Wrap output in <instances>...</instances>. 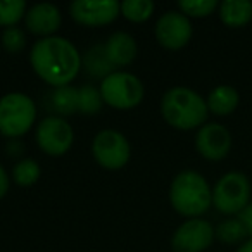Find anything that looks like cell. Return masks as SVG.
Listing matches in <instances>:
<instances>
[{
    "instance_id": "obj_12",
    "label": "cell",
    "mask_w": 252,
    "mask_h": 252,
    "mask_svg": "<svg viewBox=\"0 0 252 252\" xmlns=\"http://www.w3.org/2000/svg\"><path fill=\"white\" fill-rule=\"evenodd\" d=\"M71 18L85 26H104L121 14L118 0H73L69 4Z\"/></svg>"
},
{
    "instance_id": "obj_6",
    "label": "cell",
    "mask_w": 252,
    "mask_h": 252,
    "mask_svg": "<svg viewBox=\"0 0 252 252\" xmlns=\"http://www.w3.org/2000/svg\"><path fill=\"white\" fill-rule=\"evenodd\" d=\"M98 90L105 104L114 109L135 107L140 104L145 94L144 83L137 74L118 69L100 81Z\"/></svg>"
},
{
    "instance_id": "obj_3",
    "label": "cell",
    "mask_w": 252,
    "mask_h": 252,
    "mask_svg": "<svg viewBox=\"0 0 252 252\" xmlns=\"http://www.w3.org/2000/svg\"><path fill=\"white\" fill-rule=\"evenodd\" d=\"M169 202L182 216L200 218L213 206V189L199 171L183 169L169 185Z\"/></svg>"
},
{
    "instance_id": "obj_20",
    "label": "cell",
    "mask_w": 252,
    "mask_h": 252,
    "mask_svg": "<svg viewBox=\"0 0 252 252\" xmlns=\"http://www.w3.org/2000/svg\"><path fill=\"white\" fill-rule=\"evenodd\" d=\"M42 169L40 164L33 158H25L18 161L12 168V180L21 187H30L38 182Z\"/></svg>"
},
{
    "instance_id": "obj_22",
    "label": "cell",
    "mask_w": 252,
    "mask_h": 252,
    "mask_svg": "<svg viewBox=\"0 0 252 252\" xmlns=\"http://www.w3.org/2000/svg\"><path fill=\"white\" fill-rule=\"evenodd\" d=\"M154 9L156 4L152 0H125V2H121V14L135 23H142L149 19Z\"/></svg>"
},
{
    "instance_id": "obj_26",
    "label": "cell",
    "mask_w": 252,
    "mask_h": 252,
    "mask_svg": "<svg viewBox=\"0 0 252 252\" xmlns=\"http://www.w3.org/2000/svg\"><path fill=\"white\" fill-rule=\"evenodd\" d=\"M238 220L242 221V224L245 226V231H247L249 238H252V200L249 202V206L238 214Z\"/></svg>"
},
{
    "instance_id": "obj_4",
    "label": "cell",
    "mask_w": 252,
    "mask_h": 252,
    "mask_svg": "<svg viewBox=\"0 0 252 252\" xmlns=\"http://www.w3.org/2000/svg\"><path fill=\"white\" fill-rule=\"evenodd\" d=\"M36 119V104L25 92H9L0 97V133L9 138L23 137Z\"/></svg>"
},
{
    "instance_id": "obj_27",
    "label": "cell",
    "mask_w": 252,
    "mask_h": 252,
    "mask_svg": "<svg viewBox=\"0 0 252 252\" xmlns=\"http://www.w3.org/2000/svg\"><path fill=\"white\" fill-rule=\"evenodd\" d=\"M9 185H11V178H9V173L5 171V168L0 164V199H4L5 193L9 190Z\"/></svg>"
},
{
    "instance_id": "obj_24",
    "label": "cell",
    "mask_w": 252,
    "mask_h": 252,
    "mask_svg": "<svg viewBox=\"0 0 252 252\" xmlns=\"http://www.w3.org/2000/svg\"><path fill=\"white\" fill-rule=\"evenodd\" d=\"M28 11L25 0H0V26H16Z\"/></svg>"
},
{
    "instance_id": "obj_16",
    "label": "cell",
    "mask_w": 252,
    "mask_h": 252,
    "mask_svg": "<svg viewBox=\"0 0 252 252\" xmlns=\"http://www.w3.org/2000/svg\"><path fill=\"white\" fill-rule=\"evenodd\" d=\"M221 23L228 28H244L252 21V2L249 0H223L218 7Z\"/></svg>"
},
{
    "instance_id": "obj_13",
    "label": "cell",
    "mask_w": 252,
    "mask_h": 252,
    "mask_svg": "<svg viewBox=\"0 0 252 252\" xmlns=\"http://www.w3.org/2000/svg\"><path fill=\"white\" fill-rule=\"evenodd\" d=\"M61 23H63V14L52 2L33 4L25 14V26L28 28V32L42 38L56 35V32L61 28Z\"/></svg>"
},
{
    "instance_id": "obj_18",
    "label": "cell",
    "mask_w": 252,
    "mask_h": 252,
    "mask_svg": "<svg viewBox=\"0 0 252 252\" xmlns=\"http://www.w3.org/2000/svg\"><path fill=\"white\" fill-rule=\"evenodd\" d=\"M50 102L61 118L74 114L78 111V88L73 85L54 88V92L50 94Z\"/></svg>"
},
{
    "instance_id": "obj_15",
    "label": "cell",
    "mask_w": 252,
    "mask_h": 252,
    "mask_svg": "<svg viewBox=\"0 0 252 252\" xmlns=\"http://www.w3.org/2000/svg\"><path fill=\"white\" fill-rule=\"evenodd\" d=\"M207 109L216 116H230L240 104V94L231 85H218L206 97Z\"/></svg>"
},
{
    "instance_id": "obj_23",
    "label": "cell",
    "mask_w": 252,
    "mask_h": 252,
    "mask_svg": "<svg viewBox=\"0 0 252 252\" xmlns=\"http://www.w3.org/2000/svg\"><path fill=\"white\" fill-rule=\"evenodd\" d=\"M220 2L218 0H180L178 11L183 12L187 18H207L218 11Z\"/></svg>"
},
{
    "instance_id": "obj_7",
    "label": "cell",
    "mask_w": 252,
    "mask_h": 252,
    "mask_svg": "<svg viewBox=\"0 0 252 252\" xmlns=\"http://www.w3.org/2000/svg\"><path fill=\"white\" fill-rule=\"evenodd\" d=\"M92 154L102 168L121 169L130 161L131 147L128 138L121 131L107 128L95 135L94 142H92Z\"/></svg>"
},
{
    "instance_id": "obj_17",
    "label": "cell",
    "mask_w": 252,
    "mask_h": 252,
    "mask_svg": "<svg viewBox=\"0 0 252 252\" xmlns=\"http://www.w3.org/2000/svg\"><path fill=\"white\" fill-rule=\"evenodd\" d=\"M83 66H85V69L92 74V76L102 78V80L116 71V67L112 66V63L109 61L107 54H105L104 43H102V45L90 47V49L85 52Z\"/></svg>"
},
{
    "instance_id": "obj_10",
    "label": "cell",
    "mask_w": 252,
    "mask_h": 252,
    "mask_svg": "<svg viewBox=\"0 0 252 252\" xmlns=\"http://www.w3.org/2000/svg\"><path fill=\"white\" fill-rule=\"evenodd\" d=\"M156 38L162 47L178 50L192 40L193 26L190 18L180 11H166L156 21Z\"/></svg>"
},
{
    "instance_id": "obj_2",
    "label": "cell",
    "mask_w": 252,
    "mask_h": 252,
    "mask_svg": "<svg viewBox=\"0 0 252 252\" xmlns=\"http://www.w3.org/2000/svg\"><path fill=\"white\" fill-rule=\"evenodd\" d=\"M161 114L178 130H195L207 123L209 109L199 92L189 87H173L161 98Z\"/></svg>"
},
{
    "instance_id": "obj_21",
    "label": "cell",
    "mask_w": 252,
    "mask_h": 252,
    "mask_svg": "<svg viewBox=\"0 0 252 252\" xmlns=\"http://www.w3.org/2000/svg\"><path fill=\"white\" fill-rule=\"evenodd\" d=\"M104 105L100 90L94 85H81L78 88V111L83 114H97Z\"/></svg>"
},
{
    "instance_id": "obj_28",
    "label": "cell",
    "mask_w": 252,
    "mask_h": 252,
    "mask_svg": "<svg viewBox=\"0 0 252 252\" xmlns=\"http://www.w3.org/2000/svg\"><path fill=\"white\" fill-rule=\"evenodd\" d=\"M235 252H252V238H247L244 244L238 245V249Z\"/></svg>"
},
{
    "instance_id": "obj_8",
    "label": "cell",
    "mask_w": 252,
    "mask_h": 252,
    "mask_svg": "<svg viewBox=\"0 0 252 252\" xmlns=\"http://www.w3.org/2000/svg\"><path fill=\"white\" fill-rule=\"evenodd\" d=\"M36 144L45 154L63 156L74 142V131L66 118L47 116L36 125Z\"/></svg>"
},
{
    "instance_id": "obj_11",
    "label": "cell",
    "mask_w": 252,
    "mask_h": 252,
    "mask_svg": "<svg viewBox=\"0 0 252 252\" xmlns=\"http://www.w3.org/2000/svg\"><path fill=\"white\" fill-rule=\"evenodd\" d=\"M233 138L226 126L211 121L202 125L195 135V149L207 161H223L231 151Z\"/></svg>"
},
{
    "instance_id": "obj_1",
    "label": "cell",
    "mask_w": 252,
    "mask_h": 252,
    "mask_svg": "<svg viewBox=\"0 0 252 252\" xmlns=\"http://www.w3.org/2000/svg\"><path fill=\"white\" fill-rule=\"evenodd\" d=\"M30 63L33 71L43 81L57 88L69 85L78 76L83 57L71 40L54 35L33 43L30 50Z\"/></svg>"
},
{
    "instance_id": "obj_25",
    "label": "cell",
    "mask_w": 252,
    "mask_h": 252,
    "mask_svg": "<svg viewBox=\"0 0 252 252\" xmlns=\"http://www.w3.org/2000/svg\"><path fill=\"white\" fill-rule=\"evenodd\" d=\"M0 42L11 54H19L26 47V33L19 26H7L0 35Z\"/></svg>"
},
{
    "instance_id": "obj_14",
    "label": "cell",
    "mask_w": 252,
    "mask_h": 252,
    "mask_svg": "<svg viewBox=\"0 0 252 252\" xmlns=\"http://www.w3.org/2000/svg\"><path fill=\"white\" fill-rule=\"evenodd\" d=\"M105 54L114 67L128 66L135 61L138 52L137 40L126 32H114L104 43Z\"/></svg>"
},
{
    "instance_id": "obj_5",
    "label": "cell",
    "mask_w": 252,
    "mask_h": 252,
    "mask_svg": "<svg viewBox=\"0 0 252 252\" xmlns=\"http://www.w3.org/2000/svg\"><path fill=\"white\" fill-rule=\"evenodd\" d=\"M252 185L245 173L228 171L214 183L213 206L228 216H238L251 202Z\"/></svg>"
},
{
    "instance_id": "obj_19",
    "label": "cell",
    "mask_w": 252,
    "mask_h": 252,
    "mask_svg": "<svg viewBox=\"0 0 252 252\" xmlns=\"http://www.w3.org/2000/svg\"><path fill=\"white\" fill-rule=\"evenodd\" d=\"M214 235L220 242L228 245H240L249 238L245 226L242 224V221L237 216H230L226 220H223L216 228H214Z\"/></svg>"
},
{
    "instance_id": "obj_9",
    "label": "cell",
    "mask_w": 252,
    "mask_h": 252,
    "mask_svg": "<svg viewBox=\"0 0 252 252\" xmlns=\"http://www.w3.org/2000/svg\"><path fill=\"white\" fill-rule=\"evenodd\" d=\"M214 226L204 218H189L175 230L171 247L175 252H204L213 240Z\"/></svg>"
}]
</instances>
